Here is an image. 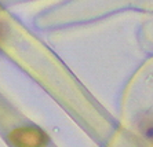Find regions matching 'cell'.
<instances>
[{
	"label": "cell",
	"instance_id": "6da1fadb",
	"mask_svg": "<svg viewBox=\"0 0 153 147\" xmlns=\"http://www.w3.org/2000/svg\"><path fill=\"white\" fill-rule=\"evenodd\" d=\"M11 139L18 147H42L47 137L37 128H22L17 129L11 135Z\"/></svg>",
	"mask_w": 153,
	"mask_h": 147
},
{
	"label": "cell",
	"instance_id": "7a4b0ae2",
	"mask_svg": "<svg viewBox=\"0 0 153 147\" xmlns=\"http://www.w3.org/2000/svg\"><path fill=\"white\" fill-rule=\"evenodd\" d=\"M139 131L145 139L153 142V114H145L139 121Z\"/></svg>",
	"mask_w": 153,
	"mask_h": 147
}]
</instances>
